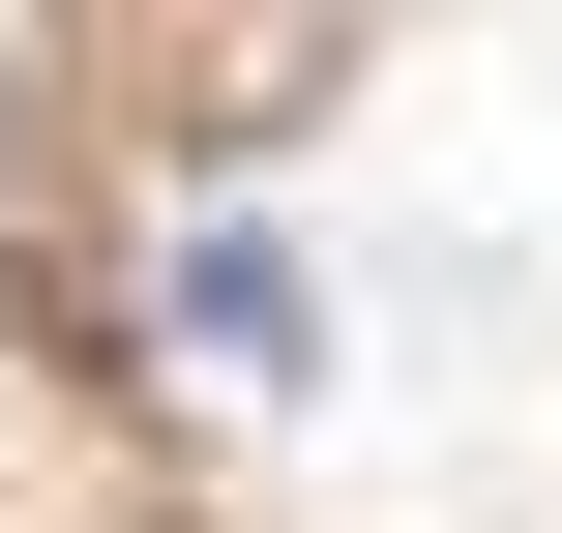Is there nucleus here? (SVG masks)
<instances>
[{"label": "nucleus", "instance_id": "obj_1", "mask_svg": "<svg viewBox=\"0 0 562 533\" xmlns=\"http://www.w3.org/2000/svg\"><path fill=\"white\" fill-rule=\"evenodd\" d=\"M148 326H178V356H207V386H326V297H296V267H267V237H237V208H207V237H178V267H148Z\"/></svg>", "mask_w": 562, "mask_h": 533}]
</instances>
